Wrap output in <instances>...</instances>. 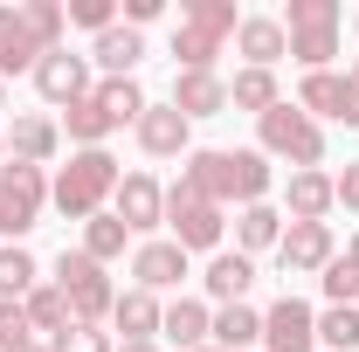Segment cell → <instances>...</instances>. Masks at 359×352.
Listing matches in <instances>:
<instances>
[{"label": "cell", "instance_id": "cell-1", "mask_svg": "<svg viewBox=\"0 0 359 352\" xmlns=\"http://www.w3.org/2000/svg\"><path fill=\"white\" fill-rule=\"evenodd\" d=\"M180 180H194L215 208H222V201L256 208V201L269 194V159L263 152H222V145H208V152H187V173Z\"/></svg>", "mask_w": 359, "mask_h": 352}, {"label": "cell", "instance_id": "cell-2", "mask_svg": "<svg viewBox=\"0 0 359 352\" xmlns=\"http://www.w3.org/2000/svg\"><path fill=\"white\" fill-rule=\"evenodd\" d=\"M118 159L104 152V145H90V152H69V166L55 173V187H48V201L62 208L69 221H90V215H104V201L118 194Z\"/></svg>", "mask_w": 359, "mask_h": 352}, {"label": "cell", "instance_id": "cell-3", "mask_svg": "<svg viewBox=\"0 0 359 352\" xmlns=\"http://www.w3.org/2000/svg\"><path fill=\"white\" fill-rule=\"evenodd\" d=\"M242 28L235 0H187L180 7V28H173V62L180 69H215L222 42Z\"/></svg>", "mask_w": 359, "mask_h": 352}, {"label": "cell", "instance_id": "cell-4", "mask_svg": "<svg viewBox=\"0 0 359 352\" xmlns=\"http://www.w3.org/2000/svg\"><path fill=\"white\" fill-rule=\"evenodd\" d=\"M256 138H263V159H290L297 173H318V159H325V132L297 104H269L256 118Z\"/></svg>", "mask_w": 359, "mask_h": 352}, {"label": "cell", "instance_id": "cell-5", "mask_svg": "<svg viewBox=\"0 0 359 352\" xmlns=\"http://www.w3.org/2000/svg\"><path fill=\"white\" fill-rule=\"evenodd\" d=\"M283 35H290V62H304V76L332 69V55H339V0H290Z\"/></svg>", "mask_w": 359, "mask_h": 352}, {"label": "cell", "instance_id": "cell-6", "mask_svg": "<svg viewBox=\"0 0 359 352\" xmlns=\"http://www.w3.org/2000/svg\"><path fill=\"white\" fill-rule=\"evenodd\" d=\"M55 283H62L76 325H104V318L118 311V283L104 276V263H90L83 249H62V256H55Z\"/></svg>", "mask_w": 359, "mask_h": 352}, {"label": "cell", "instance_id": "cell-7", "mask_svg": "<svg viewBox=\"0 0 359 352\" xmlns=\"http://www.w3.org/2000/svg\"><path fill=\"white\" fill-rule=\"evenodd\" d=\"M166 228H173L180 249L194 256V249H215V242H222L228 221H222V208H215L194 180H173V187H166Z\"/></svg>", "mask_w": 359, "mask_h": 352}, {"label": "cell", "instance_id": "cell-8", "mask_svg": "<svg viewBox=\"0 0 359 352\" xmlns=\"http://www.w3.org/2000/svg\"><path fill=\"white\" fill-rule=\"evenodd\" d=\"M48 208V180L42 166H21V159H7L0 166V215H7V235H28Z\"/></svg>", "mask_w": 359, "mask_h": 352}, {"label": "cell", "instance_id": "cell-9", "mask_svg": "<svg viewBox=\"0 0 359 352\" xmlns=\"http://www.w3.org/2000/svg\"><path fill=\"white\" fill-rule=\"evenodd\" d=\"M332 256H339V249H332V228H325V221H290V228H283V242H276L283 276H325Z\"/></svg>", "mask_w": 359, "mask_h": 352}, {"label": "cell", "instance_id": "cell-10", "mask_svg": "<svg viewBox=\"0 0 359 352\" xmlns=\"http://www.w3.org/2000/svg\"><path fill=\"white\" fill-rule=\"evenodd\" d=\"M263 346L269 352H318V311L304 297H276L263 311Z\"/></svg>", "mask_w": 359, "mask_h": 352}, {"label": "cell", "instance_id": "cell-11", "mask_svg": "<svg viewBox=\"0 0 359 352\" xmlns=\"http://www.w3.org/2000/svg\"><path fill=\"white\" fill-rule=\"evenodd\" d=\"M42 55H48V42L35 35V14H28V0L0 7V83H7L14 69H35Z\"/></svg>", "mask_w": 359, "mask_h": 352}, {"label": "cell", "instance_id": "cell-12", "mask_svg": "<svg viewBox=\"0 0 359 352\" xmlns=\"http://www.w3.org/2000/svg\"><path fill=\"white\" fill-rule=\"evenodd\" d=\"M297 111H311V118H339V125H359V90H353V76H339V69H311V76L297 83Z\"/></svg>", "mask_w": 359, "mask_h": 352}, {"label": "cell", "instance_id": "cell-13", "mask_svg": "<svg viewBox=\"0 0 359 352\" xmlns=\"http://www.w3.org/2000/svg\"><path fill=\"white\" fill-rule=\"evenodd\" d=\"M35 90H42L48 104H83L90 97V55H69V48H48L42 62H35Z\"/></svg>", "mask_w": 359, "mask_h": 352}, {"label": "cell", "instance_id": "cell-14", "mask_svg": "<svg viewBox=\"0 0 359 352\" xmlns=\"http://www.w3.org/2000/svg\"><path fill=\"white\" fill-rule=\"evenodd\" d=\"M111 201H118L111 215L125 221L132 235H152V228L166 221V187H159L152 173H125V180H118V194H111Z\"/></svg>", "mask_w": 359, "mask_h": 352}, {"label": "cell", "instance_id": "cell-15", "mask_svg": "<svg viewBox=\"0 0 359 352\" xmlns=\"http://www.w3.org/2000/svg\"><path fill=\"white\" fill-rule=\"evenodd\" d=\"M166 104H173L187 125H194V118H222V111H228V83L215 76V69H180Z\"/></svg>", "mask_w": 359, "mask_h": 352}, {"label": "cell", "instance_id": "cell-16", "mask_svg": "<svg viewBox=\"0 0 359 352\" xmlns=\"http://www.w3.org/2000/svg\"><path fill=\"white\" fill-rule=\"evenodd\" d=\"M138 145H145L152 159H180V152L194 145V125L180 118L173 104H145V118H138Z\"/></svg>", "mask_w": 359, "mask_h": 352}, {"label": "cell", "instance_id": "cell-17", "mask_svg": "<svg viewBox=\"0 0 359 352\" xmlns=\"http://www.w3.org/2000/svg\"><path fill=\"white\" fill-rule=\"evenodd\" d=\"M132 276H138V290H152V297L159 290H180L187 283V249L180 242H145L132 256Z\"/></svg>", "mask_w": 359, "mask_h": 352}, {"label": "cell", "instance_id": "cell-18", "mask_svg": "<svg viewBox=\"0 0 359 352\" xmlns=\"http://www.w3.org/2000/svg\"><path fill=\"white\" fill-rule=\"evenodd\" d=\"M235 48L249 55V69H276V55H290V35H283V21H276V14H242Z\"/></svg>", "mask_w": 359, "mask_h": 352}, {"label": "cell", "instance_id": "cell-19", "mask_svg": "<svg viewBox=\"0 0 359 352\" xmlns=\"http://www.w3.org/2000/svg\"><path fill=\"white\" fill-rule=\"evenodd\" d=\"M62 152V125L55 118H14V132H7V159H21V166H48Z\"/></svg>", "mask_w": 359, "mask_h": 352}, {"label": "cell", "instance_id": "cell-20", "mask_svg": "<svg viewBox=\"0 0 359 352\" xmlns=\"http://www.w3.org/2000/svg\"><path fill=\"white\" fill-rule=\"evenodd\" d=\"M159 332H166L180 352H201L208 339H215V311L201 304V297H173V304H166V318H159Z\"/></svg>", "mask_w": 359, "mask_h": 352}, {"label": "cell", "instance_id": "cell-21", "mask_svg": "<svg viewBox=\"0 0 359 352\" xmlns=\"http://www.w3.org/2000/svg\"><path fill=\"white\" fill-rule=\"evenodd\" d=\"M159 318H166V304H159L152 290H118V311H111V325L125 332V346H145V339H159Z\"/></svg>", "mask_w": 359, "mask_h": 352}, {"label": "cell", "instance_id": "cell-22", "mask_svg": "<svg viewBox=\"0 0 359 352\" xmlns=\"http://www.w3.org/2000/svg\"><path fill=\"white\" fill-rule=\"evenodd\" d=\"M138 55H145V35H138V28H125V21H118V28H104V35L90 42V62H97L104 76H132Z\"/></svg>", "mask_w": 359, "mask_h": 352}, {"label": "cell", "instance_id": "cell-23", "mask_svg": "<svg viewBox=\"0 0 359 352\" xmlns=\"http://www.w3.org/2000/svg\"><path fill=\"white\" fill-rule=\"evenodd\" d=\"M90 97L104 104V118H111V132H118V125H138V118H145V104H152V97L138 90V76H104V83L90 90Z\"/></svg>", "mask_w": 359, "mask_h": 352}, {"label": "cell", "instance_id": "cell-24", "mask_svg": "<svg viewBox=\"0 0 359 352\" xmlns=\"http://www.w3.org/2000/svg\"><path fill=\"white\" fill-rule=\"evenodd\" d=\"M201 283H208V297H215V304H242V297H249V283H256V263H249L242 249H235V256H215Z\"/></svg>", "mask_w": 359, "mask_h": 352}, {"label": "cell", "instance_id": "cell-25", "mask_svg": "<svg viewBox=\"0 0 359 352\" xmlns=\"http://www.w3.org/2000/svg\"><path fill=\"white\" fill-rule=\"evenodd\" d=\"M276 242H283V215H276L269 201H256V208H242V215H235V249H242V256L276 249Z\"/></svg>", "mask_w": 359, "mask_h": 352}, {"label": "cell", "instance_id": "cell-26", "mask_svg": "<svg viewBox=\"0 0 359 352\" xmlns=\"http://www.w3.org/2000/svg\"><path fill=\"white\" fill-rule=\"evenodd\" d=\"M332 208H339L332 173H290V221H325Z\"/></svg>", "mask_w": 359, "mask_h": 352}, {"label": "cell", "instance_id": "cell-27", "mask_svg": "<svg viewBox=\"0 0 359 352\" xmlns=\"http://www.w3.org/2000/svg\"><path fill=\"white\" fill-rule=\"evenodd\" d=\"M21 311H28V325H35V332H48V339L76 325V318H69V297H62V283H35V290L21 297Z\"/></svg>", "mask_w": 359, "mask_h": 352}, {"label": "cell", "instance_id": "cell-28", "mask_svg": "<svg viewBox=\"0 0 359 352\" xmlns=\"http://www.w3.org/2000/svg\"><path fill=\"white\" fill-rule=\"evenodd\" d=\"M263 339V311H249V304H222L215 311V346L222 352H249Z\"/></svg>", "mask_w": 359, "mask_h": 352}, {"label": "cell", "instance_id": "cell-29", "mask_svg": "<svg viewBox=\"0 0 359 352\" xmlns=\"http://www.w3.org/2000/svg\"><path fill=\"white\" fill-rule=\"evenodd\" d=\"M269 104H283V97H276V69H235V83H228V111H256V118H263Z\"/></svg>", "mask_w": 359, "mask_h": 352}, {"label": "cell", "instance_id": "cell-30", "mask_svg": "<svg viewBox=\"0 0 359 352\" xmlns=\"http://www.w3.org/2000/svg\"><path fill=\"white\" fill-rule=\"evenodd\" d=\"M35 256L21 249V242H0V304H21L28 290H35Z\"/></svg>", "mask_w": 359, "mask_h": 352}, {"label": "cell", "instance_id": "cell-31", "mask_svg": "<svg viewBox=\"0 0 359 352\" xmlns=\"http://www.w3.org/2000/svg\"><path fill=\"white\" fill-rule=\"evenodd\" d=\"M62 132L76 138V152H90V145H104V138H111V118H104V104H97V97H83V104H69V111H62Z\"/></svg>", "mask_w": 359, "mask_h": 352}, {"label": "cell", "instance_id": "cell-32", "mask_svg": "<svg viewBox=\"0 0 359 352\" xmlns=\"http://www.w3.org/2000/svg\"><path fill=\"white\" fill-rule=\"evenodd\" d=\"M125 235H132V228H125L118 215H90V221H83V256H90V263L125 256Z\"/></svg>", "mask_w": 359, "mask_h": 352}, {"label": "cell", "instance_id": "cell-33", "mask_svg": "<svg viewBox=\"0 0 359 352\" xmlns=\"http://www.w3.org/2000/svg\"><path fill=\"white\" fill-rule=\"evenodd\" d=\"M318 346H332V352H359V304H332V311H318Z\"/></svg>", "mask_w": 359, "mask_h": 352}, {"label": "cell", "instance_id": "cell-34", "mask_svg": "<svg viewBox=\"0 0 359 352\" xmlns=\"http://www.w3.org/2000/svg\"><path fill=\"white\" fill-rule=\"evenodd\" d=\"M48 352H118V346H111V332H104V325H69V332H55V339H48Z\"/></svg>", "mask_w": 359, "mask_h": 352}, {"label": "cell", "instance_id": "cell-35", "mask_svg": "<svg viewBox=\"0 0 359 352\" xmlns=\"http://www.w3.org/2000/svg\"><path fill=\"white\" fill-rule=\"evenodd\" d=\"M318 283H325V297H332V304H359V269L346 263V256H332Z\"/></svg>", "mask_w": 359, "mask_h": 352}, {"label": "cell", "instance_id": "cell-36", "mask_svg": "<svg viewBox=\"0 0 359 352\" xmlns=\"http://www.w3.org/2000/svg\"><path fill=\"white\" fill-rule=\"evenodd\" d=\"M69 21L90 28V35H104V28H118V0H69Z\"/></svg>", "mask_w": 359, "mask_h": 352}, {"label": "cell", "instance_id": "cell-37", "mask_svg": "<svg viewBox=\"0 0 359 352\" xmlns=\"http://www.w3.org/2000/svg\"><path fill=\"white\" fill-rule=\"evenodd\" d=\"M28 339H35V325H28V311H21V304H0V352L28 346Z\"/></svg>", "mask_w": 359, "mask_h": 352}, {"label": "cell", "instance_id": "cell-38", "mask_svg": "<svg viewBox=\"0 0 359 352\" xmlns=\"http://www.w3.org/2000/svg\"><path fill=\"white\" fill-rule=\"evenodd\" d=\"M332 194H339V208H346V215H359V166L332 173Z\"/></svg>", "mask_w": 359, "mask_h": 352}, {"label": "cell", "instance_id": "cell-39", "mask_svg": "<svg viewBox=\"0 0 359 352\" xmlns=\"http://www.w3.org/2000/svg\"><path fill=\"white\" fill-rule=\"evenodd\" d=\"M152 14H159V0H125V28H145Z\"/></svg>", "mask_w": 359, "mask_h": 352}, {"label": "cell", "instance_id": "cell-40", "mask_svg": "<svg viewBox=\"0 0 359 352\" xmlns=\"http://www.w3.org/2000/svg\"><path fill=\"white\" fill-rule=\"evenodd\" d=\"M346 263H353V269H359V235H353V242H346Z\"/></svg>", "mask_w": 359, "mask_h": 352}, {"label": "cell", "instance_id": "cell-41", "mask_svg": "<svg viewBox=\"0 0 359 352\" xmlns=\"http://www.w3.org/2000/svg\"><path fill=\"white\" fill-rule=\"evenodd\" d=\"M14 352H48V346H42V339H28V346H14Z\"/></svg>", "mask_w": 359, "mask_h": 352}, {"label": "cell", "instance_id": "cell-42", "mask_svg": "<svg viewBox=\"0 0 359 352\" xmlns=\"http://www.w3.org/2000/svg\"><path fill=\"white\" fill-rule=\"evenodd\" d=\"M118 352H159V346H152V339H145V346H118Z\"/></svg>", "mask_w": 359, "mask_h": 352}, {"label": "cell", "instance_id": "cell-43", "mask_svg": "<svg viewBox=\"0 0 359 352\" xmlns=\"http://www.w3.org/2000/svg\"><path fill=\"white\" fill-rule=\"evenodd\" d=\"M0 166H7V138H0Z\"/></svg>", "mask_w": 359, "mask_h": 352}, {"label": "cell", "instance_id": "cell-44", "mask_svg": "<svg viewBox=\"0 0 359 352\" xmlns=\"http://www.w3.org/2000/svg\"><path fill=\"white\" fill-rule=\"evenodd\" d=\"M0 111H7V83H0Z\"/></svg>", "mask_w": 359, "mask_h": 352}, {"label": "cell", "instance_id": "cell-45", "mask_svg": "<svg viewBox=\"0 0 359 352\" xmlns=\"http://www.w3.org/2000/svg\"><path fill=\"white\" fill-rule=\"evenodd\" d=\"M353 90H359V62H353Z\"/></svg>", "mask_w": 359, "mask_h": 352}, {"label": "cell", "instance_id": "cell-46", "mask_svg": "<svg viewBox=\"0 0 359 352\" xmlns=\"http://www.w3.org/2000/svg\"><path fill=\"white\" fill-rule=\"evenodd\" d=\"M0 235H7V215H0Z\"/></svg>", "mask_w": 359, "mask_h": 352}, {"label": "cell", "instance_id": "cell-47", "mask_svg": "<svg viewBox=\"0 0 359 352\" xmlns=\"http://www.w3.org/2000/svg\"><path fill=\"white\" fill-rule=\"evenodd\" d=\"M201 352H222V346H201Z\"/></svg>", "mask_w": 359, "mask_h": 352}, {"label": "cell", "instance_id": "cell-48", "mask_svg": "<svg viewBox=\"0 0 359 352\" xmlns=\"http://www.w3.org/2000/svg\"><path fill=\"white\" fill-rule=\"evenodd\" d=\"M353 28H359V14H353Z\"/></svg>", "mask_w": 359, "mask_h": 352}]
</instances>
